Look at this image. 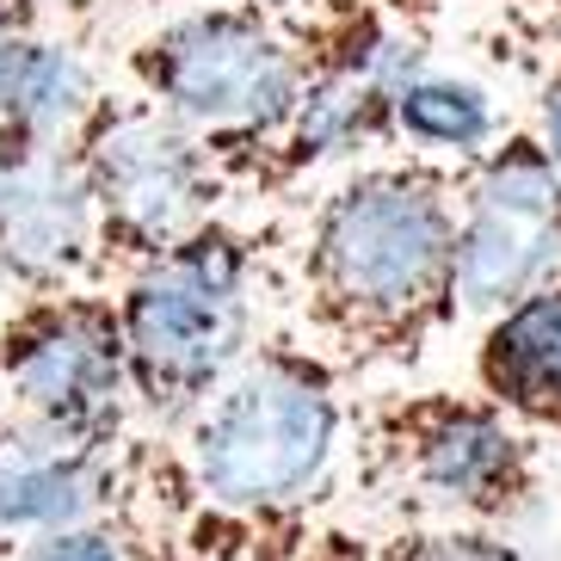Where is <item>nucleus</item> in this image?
I'll list each match as a JSON object with an SVG mask.
<instances>
[{"instance_id":"obj_1","label":"nucleus","mask_w":561,"mask_h":561,"mask_svg":"<svg viewBox=\"0 0 561 561\" xmlns=\"http://www.w3.org/2000/svg\"><path fill=\"white\" fill-rule=\"evenodd\" d=\"M457 167L426 154H364L321 180L290 248L272 253L297 340L346 377L408 370L457 328L450 297Z\"/></svg>"},{"instance_id":"obj_2","label":"nucleus","mask_w":561,"mask_h":561,"mask_svg":"<svg viewBox=\"0 0 561 561\" xmlns=\"http://www.w3.org/2000/svg\"><path fill=\"white\" fill-rule=\"evenodd\" d=\"M352 377L297 333H265L173 438L192 512L241 530H290L333 500L352 457Z\"/></svg>"},{"instance_id":"obj_3","label":"nucleus","mask_w":561,"mask_h":561,"mask_svg":"<svg viewBox=\"0 0 561 561\" xmlns=\"http://www.w3.org/2000/svg\"><path fill=\"white\" fill-rule=\"evenodd\" d=\"M278 272L265 234L210 216L185 241L112 278L136 426L180 432L198 401L265 340Z\"/></svg>"},{"instance_id":"obj_4","label":"nucleus","mask_w":561,"mask_h":561,"mask_svg":"<svg viewBox=\"0 0 561 561\" xmlns=\"http://www.w3.org/2000/svg\"><path fill=\"white\" fill-rule=\"evenodd\" d=\"M333 0H192L124 50V87L154 100L210 154L260 142L309 81Z\"/></svg>"},{"instance_id":"obj_5","label":"nucleus","mask_w":561,"mask_h":561,"mask_svg":"<svg viewBox=\"0 0 561 561\" xmlns=\"http://www.w3.org/2000/svg\"><path fill=\"white\" fill-rule=\"evenodd\" d=\"M358 488L401 525H506L537 506L543 438L488 396L408 389L352 408Z\"/></svg>"},{"instance_id":"obj_6","label":"nucleus","mask_w":561,"mask_h":561,"mask_svg":"<svg viewBox=\"0 0 561 561\" xmlns=\"http://www.w3.org/2000/svg\"><path fill=\"white\" fill-rule=\"evenodd\" d=\"M432 62L426 25L396 19L377 0H333L328 37L290 112L248 149L222 154V180L241 198H290L364 154L389 149V100Z\"/></svg>"},{"instance_id":"obj_7","label":"nucleus","mask_w":561,"mask_h":561,"mask_svg":"<svg viewBox=\"0 0 561 561\" xmlns=\"http://www.w3.org/2000/svg\"><path fill=\"white\" fill-rule=\"evenodd\" d=\"M68 154L93 198V229L112 278L204 229L234 198L210 142L130 87H105Z\"/></svg>"},{"instance_id":"obj_8","label":"nucleus","mask_w":561,"mask_h":561,"mask_svg":"<svg viewBox=\"0 0 561 561\" xmlns=\"http://www.w3.org/2000/svg\"><path fill=\"white\" fill-rule=\"evenodd\" d=\"M0 401L87 445L136 432L112 284L32 290L0 321Z\"/></svg>"},{"instance_id":"obj_9","label":"nucleus","mask_w":561,"mask_h":561,"mask_svg":"<svg viewBox=\"0 0 561 561\" xmlns=\"http://www.w3.org/2000/svg\"><path fill=\"white\" fill-rule=\"evenodd\" d=\"M549 278H561V180L530 130H506L488 154L457 167V321H488Z\"/></svg>"},{"instance_id":"obj_10","label":"nucleus","mask_w":561,"mask_h":561,"mask_svg":"<svg viewBox=\"0 0 561 561\" xmlns=\"http://www.w3.org/2000/svg\"><path fill=\"white\" fill-rule=\"evenodd\" d=\"M136 432L117 445H87L0 401V543L81 518H112L124 530L136 494Z\"/></svg>"},{"instance_id":"obj_11","label":"nucleus","mask_w":561,"mask_h":561,"mask_svg":"<svg viewBox=\"0 0 561 561\" xmlns=\"http://www.w3.org/2000/svg\"><path fill=\"white\" fill-rule=\"evenodd\" d=\"M100 93V68L50 0H0V161L68 149Z\"/></svg>"},{"instance_id":"obj_12","label":"nucleus","mask_w":561,"mask_h":561,"mask_svg":"<svg viewBox=\"0 0 561 561\" xmlns=\"http://www.w3.org/2000/svg\"><path fill=\"white\" fill-rule=\"evenodd\" d=\"M75 284H112L93 229V198L68 149L7 161V198H0V290H75Z\"/></svg>"},{"instance_id":"obj_13","label":"nucleus","mask_w":561,"mask_h":561,"mask_svg":"<svg viewBox=\"0 0 561 561\" xmlns=\"http://www.w3.org/2000/svg\"><path fill=\"white\" fill-rule=\"evenodd\" d=\"M476 396L506 408L537 438H561V278L481 321Z\"/></svg>"},{"instance_id":"obj_14","label":"nucleus","mask_w":561,"mask_h":561,"mask_svg":"<svg viewBox=\"0 0 561 561\" xmlns=\"http://www.w3.org/2000/svg\"><path fill=\"white\" fill-rule=\"evenodd\" d=\"M500 136H506V112H500L494 93L438 62L408 75L396 87V100H389V149H401V154L462 167L476 154H488Z\"/></svg>"},{"instance_id":"obj_15","label":"nucleus","mask_w":561,"mask_h":561,"mask_svg":"<svg viewBox=\"0 0 561 561\" xmlns=\"http://www.w3.org/2000/svg\"><path fill=\"white\" fill-rule=\"evenodd\" d=\"M370 561H530L506 525H401Z\"/></svg>"},{"instance_id":"obj_16","label":"nucleus","mask_w":561,"mask_h":561,"mask_svg":"<svg viewBox=\"0 0 561 561\" xmlns=\"http://www.w3.org/2000/svg\"><path fill=\"white\" fill-rule=\"evenodd\" d=\"M13 561H149V556L112 518H81V525H56V530H37V537H19Z\"/></svg>"},{"instance_id":"obj_17","label":"nucleus","mask_w":561,"mask_h":561,"mask_svg":"<svg viewBox=\"0 0 561 561\" xmlns=\"http://www.w3.org/2000/svg\"><path fill=\"white\" fill-rule=\"evenodd\" d=\"M56 7V19H62L68 32L81 37L87 50L100 44L105 32H117V25H130V19H149V13H161L167 0H50Z\"/></svg>"},{"instance_id":"obj_18","label":"nucleus","mask_w":561,"mask_h":561,"mask_svg":"<svg viewBox=\"0 0 561 561\" xmlns=\"http://www.w3.org/2000/svg\"><path fill=\"white\" fill-rule=\"evenodd\" d=\"M530 142L543 149V161L556 167V180H561V62L549 68L543 93H537V112H530Z\"/></svg>"},{"instance_id":"obj_19","label":"nucleus","mask_w":561,"mask_h":561,"mask_svg":"<svg viewBox=\"0 0 561 561\" xmlns=\"http://www.w3.org/2000/svg\"><path fill=\"white\" fill-rule=\"evenodd\" d=\"M377 7H389L396 19H413V25H426V13L438 7V0H377Z\"/></svg>"},{"instance_id":"obj_20","label":"nucleus","mask_w":561,"mask_h":561,"mask_svg":"<svg viewBox=\"0 0 561 561\" xmlns=\"http://www.w3.org/2000/svg\"><path fill=\"white\" fill-rule=\"evenodd\" d=\"M0 198H7V161H0Z\"/></svg>"}]
</instances>
